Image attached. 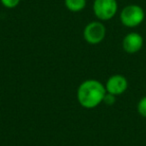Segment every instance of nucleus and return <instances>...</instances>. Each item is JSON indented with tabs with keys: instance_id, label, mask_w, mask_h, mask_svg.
I'll return each instance as SVG.
<instances>
[{
	"instance_id": "1",
	"label": "nucleus",
	"mask_w": 146,
	"mask_h": 146,
	"mask_svg": "<svg viewBox=\"0 0 146 146\" xmlns=\"http://www.w3.org/2000/svg\"><path fill=\"white\" fill-rule=\"evenodd\" d=\"M106 95L105 85L96 79L84 80L77 88V101L83 108L93 109L103 102Z\"/></svg>"
},
{
	"instance_id": "2",
	"label": "nucleus",
	"mask_w": 146,
	"mask_h": 146,
	"mask_svg": "<svg viewBox=\"0 0 146 146\" xmlns=\"http://www.w3.org/2000/svg\"><path fill=\"white\" fill-rule=\"evenodd\" d=\"M145 19V12L141 6L130 4L125 6L120 12V21L125 27L134 28L141 24Z\"/></svg>"
},
{
	"instance_id": "3",
	"label": "nucleus",
	"mask_w": 146,
	"mask_h": 146,
	"mask_svg": "<svg viewBox=\"0 0 146 146\" xmlns=\"http://www.w3.org/2000/svg\"><path fill=\"white\" fill-rule=\"evenodd\" d=\"M118 3L116 0H94L93 12L100 21H108L116 15Z\"/></svg>"
},
{
	"instance_id": "4",
	"label": "nucleus",
	"mask_w": 146,
	"mask_h": 146,
	"mask_svg": "<svg viewBox=\"0 0 146 146\" xmlns=\"http://www.w3.org/2000/svg\"><path fill=\"white\" fill-rule=\"evenodd\" d=\"M106 36V27L100 21L88 23L83 30V38L91 45H97L104 40Z\"/></svg>"
},
{
	"instance_id": "5",
	"label": "nucleus",
	"mask_w": 146,
	"mask_h": 146,
	"mask_svg": "<svg viewBox=\"0 0 146 146\" xmlns=\"http://www.w3.org/2000/svg\"><path fill=\"white\" fill-rule=\"evenodd\" d=\"M128 81L125 76L115 74L110 76L105 83V89L107 93L113 94L115 96L121 95L127 90Z\"/></svg>"
},
{
	"instance_id": "6",
	"label": "nucleus",
	"mask_w": 146,
	"mask_h": 146,
	"mask_svg": "<svg viewBox=\"0 0 146 146\" xmlns=\"http://www.w3.org/2000/svg\"><path fill=\"white\" fill-rule=\"evenodd\" d=\"M143 37L137 32H130L122 40V47L124 51L129 54L139 52L143 47Z\"/></svg>"
},
{
	"instance_id": "7",
	"label": "nucleus",
	"mask_w": 146,
	"mask_h": 146,
	"mask_svg": "<svg viewBox=\"0 0 146 146\" xmlns=\"http://www.w3.org/2000/svg\"><path fill=\"white\" fill-rule=\"evenodd\" d=\"M65 7L71 12H80L86 6V0H64Z\"/></svg>"
},
{
	"instance_id": "8",
	"label": "nucleus",
	"mask_w": 146,
	"mask_h": 146,
	"mask_svg": "<svg viewBox=\"0 0 146 146\" xmlns=\"http://www.w3.org/2000/svg\"><path fill=\"white\" fill-rule=\"evenodd\" d=\"M137 111L139 115L146 118V95L143 96L137 103Z\"/></svg>"
},
{
	"instance_id": "9",
	"label": "nucleus",
	"mask_w": 146,
	"mask_h": 146,
	"mask_svg": "<svg viewBox=\"0 0 146 146\" xmlns=\"http://www.w3.org/2000/svg\"><path fill=\"white\" fill-rule=\"evenodd\" d=\"M21 0H0V2L5 8L7 9H13L17 7L20 3Z\"/></svg>"
},
{
	"instance_id": "10",
	"label": "nucleus",
	"mask_w": 146,
	"mask_h": 146,
	"mask_svg": "<svg viewBox=\"0 0 146 146\" xmlns=\"http://www.w3.org/2000/svg\"><path fill=\"white\" fill-rule=\"evenodd\" d=\"M115 102H116V96L113 95V94H110L106 92V95L103 99V103L108 106H111V105H113Z\"/></svg>"
}]
</instances>
